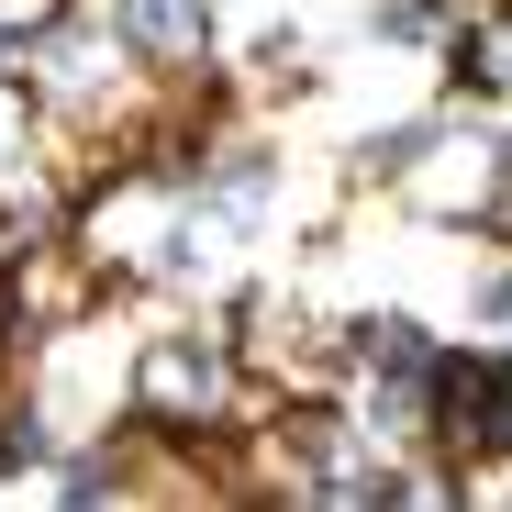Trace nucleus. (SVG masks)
<instances>
[{"mask_svg": "<svg viewBox=\"0 0 512 512\" xmlns=\"http://www.w3.org/2000/svg\"><path fill=\"white\" fill-rule=\"evenodd\" d=\"M134 423H156V435H201L223 446L234 423H256V390L234 368V334L223 323H156L134 334Z\"/></svg>", "mask_w": 512, "mask_h": 512, "instance_id": "f257e3e1", "label": "nucleus"}, {"mask_svg": "<svg viewBox=\"0 0 512 512\" xmlns=\"http://www.w3.org/2000/svg\"><path fill=\"white\" fill-rule=\"evenodd\" d=\"M234 368L256 390V412L268 401H334L346 390V312H323L301 290H234Z\"/></svg>", "mask_w": 512, "mask_h": 512, "instance_id": "f03ea898", "label": "nucleus"}, {"mask_svg": "<svg viewBox=\"0 0 512 512\" xmlns=\"http://www.w3.org/2000/svg\"><path fill=\"white\" fill-rule=\"evenodd\" d=\"M112 34L145 78H179V67H212V0H112Z\"/></svg>", "mask_w": 512, "mask_h": 512, "instance_id": "7ed1b4c3", "label": "nucleus"}, {"mask_svg": "<svg viewBox=\"0 0 512 512\" xmlns=\"http://www.w3.org/2000/svg\"><path fill=\"white\" fill-rule=\"evenodd\" d=\"M0 201H67L56 145H45V101L23 67H0Z\"/></svg>", "mask_w": 512, "mask_h": 512, "instance_id": "20e7f679", "label": "nucleus"}, {"mask_svg": "<svg viewBox=\"0 0 512 512\" xmlns=\"http://www.w3.org/2000/svg\"><path fill=\"white\" fill-rule=\"evenodd\" d=\"M468 312H479V323L501 334V323H512V268H479V290H468Z\"/></svg>", "mask_w": 512, "mask_h": 512, "instance_id": "39448f33", "label": "nucleus"}]
</instances>
